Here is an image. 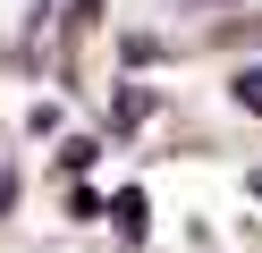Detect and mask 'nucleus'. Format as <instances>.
I'll return each mask as SVG.
<instances>
[{"mask_svg": "<svg viewBox=\"0 0 262 253\" xmlns=\"http://www.w3.org/2000/svg\"><path fill=\"white\" fill-rule=\"evenodd\" d=\"M144 186H119V202H110V219H119V245H144Z\"/></svg>", "mask_w": 262, "mask_h": 253, "instance_id": "obj_1", "label": "nucleus"}, {"mask_svg": "<svg viewBox=\"0 0 262 253\" xmlns=\"http://www.w3.org/2000/svg\"><path fill=\"white\" fill-rule=\"evenodd\" d=\"M17 211V169H0V219Z\"/></svg>", "mask_w": 262, "mask_h": 253, "instance_id": "obj_4", "label": "nucleus"}, {"mask_svg": "<svg viewBox=\"0 0 262 253\" xmlns=\"http://www.w3.org/2000/svg\"><path fill=\"white\" fill-rule=\"evenodd\" d=\"M93 152H102L93 135H68V152H59V169H93Z\"/></svg>", "mask_w": 262, "mask_h": 253, "instance_id": "obj_3", "label": "nucleus"}, {"mask_svg": "<svg viewBox=\"0 0 262 253\" xmlns=\"http://www.w3.org/2000/svg\"><path fill=\"white\" fill-rule=\"evenodd\" d=\"M228 101H237L245 118H262V59H245L237 76H228Z\"/></svg>", "mask_w": 262, "mask_h": 253, "instance_id": "obj_2", "label": "nucleus"}, {"mask_svg": "<svg viewBox=\"0 0 262 253\" xmlns=\"http://www.w3.org/2000/svg\"><path fill=\"white\" fill-rule=\"evenodd\" d=\"M245 194H254V202H262V169H254V177H245Z\"/></svg>", "mask_w": 262, "mask_h": 253, "instance_id": "obj_5", "label": "nucleus"}]
</instances>
